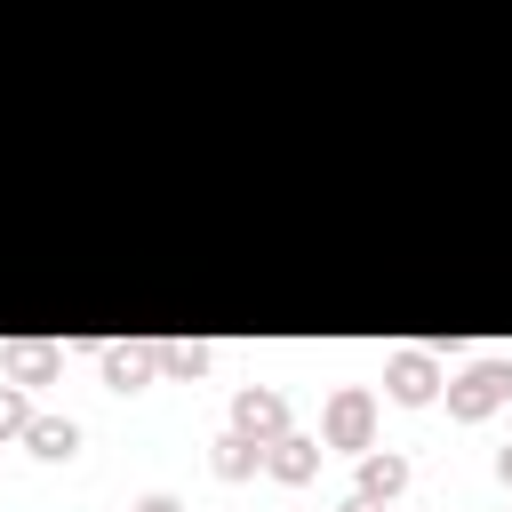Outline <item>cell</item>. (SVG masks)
Instances as JSON below:
<instances>
[{
  "label": "cell",
  "mask_w": 512,
  "mask_h": 512,
  "mask_svg": "<svg viewBox=\"0 0 512 512\" xmlns=\"http://www.w3.org/2000/svg\"><path fill=\"white\" fill-rule=\"evenodd\" d=\"M136 512H184V504H176V496H144Z\"/></svg>",
  "instance_id": "13"
},
{
  "label": "cell",
  "mask_w": 512,
  "mask_h": 512,
  "mask_svg": "<svg viewBox=\"0 0 512 512\" xmlns=\"http://www.w3.org/2000/svg\"><path fill=\"white\" fill-rule=\"evenodd\" d=\"M24 440H32V456L64 464V456L80 448V424H72V416H32V432H24Z\"/></svg>",
  "instance_id": "9"
},
{
  "label": "cell",
  "mask_w": 512,
  "mask_h": 512,
  "mask_svg": "<svg viewBox=\"0 0 512 512\" xmlns=\"http://www.w3.org/2000/svg\"><path fill=\"white\" fill-rule=\"evenodd\" d=\"M336 512H384V504H376V496H344Z\"/></svg>",
  "instance_id": "14"
},
{
  "label": "cell",
  "mask_w": 512,
  "mask_h": 512,
  "mask_svg": "<svg viewBox=\"0 0 512 512\" xmlns=\"http://www.w3.org/2000/svg\"><path fill=\"white\" fill-rule=\"evenodd\" d=\"M320 440L328 448H376V392L368 384H344V392H328V408H320Z\"/></svg>",
  "instance_id": "1"
},
{
  "label": "cell",
  "mask_w": 512,
  "mask_h": 512,
  "mask_svg": "<svg viewBox=\"0 0 512 512\" xmlns=\"http://www.w3.org/2000/svg\"><path fill=\"white\" fill-rule=\"evenodd\" d=\"M384 392H392L400 408H424V400L440 392V368H432V352H392V360H384Z\"/></svg>",
  "instance_id": "4"
},
{
  "label": "cell",
  "mask_w": 512,
  "mask_h": 512,
  "mask_svg": "<svg viewBox=\"0 0 512 512\" xmlns=\"http://www.w3.org/2000/svg\"><path fill=\"white\" fill-rule=\"evenodd\" d=\"M232 424H240L248 440H264V448H272V440L288 432V400H280L272 384H240V392H232Z\"/></svg>",
  "instance_id": "3"
},
{
  "label": "cell",
  "mask_w": 512,
  "mask_h": 512,
  "mask_svg": "<svg viewBox=\"0 0 512 512\" xmlns=\"http://www.w3.org/2000/svg\"><path fill=\"white\" fill-rule=\"evenodd\" d=\"M56 360H64L56 344H8V368H16V384H48V376H56Z\"/></svg>",
  "instance_id": "10"
},
{
  "label": "cell",
  "mask_w": 512,
  "mask_h": 512,
  "mask_svg": "<svg viewBox=\"0 0 512 512\" xmlns=\"http://www.w3.org/2000/svg\"><path fill=\"white\" fill-rule=\"evenodd\" d=\"M32 432V400H24V384H0V440H24Z\"/></svg>",
  "instance_id": "11"
},
{
  "label": "cell",
  "mask_w": 512,
  "mask_h": 512,
  "mask_svg": "<svg viewBox=\"0 0 512 512\" xmlns=\"http://www.w3.org/2000/svg\"><path fill=\"white\" fill-rule=\"evenodd\" d=\"M496 480H504V488H512V448H496Z\"/></svg>",
  "instance_id": "15"
},
{
  "label": "cell",
  "mask_w": 512,
  "mask_h": 512,
  "mask_svg": "<svg viewBox=\"0 0 512 512\" xmlns=\"http://www.w3.org/2000/svg\"><path fill=\"white\" fill-rule=\"evenodd\" d=\"M208 464H216V480H248V472L264 464V440H248V432L232 424V432H224V440L208 448Z\"/></svg>",
  "instance_id": "8"
},
{
  "label": "cell",
  "mask_w": 512,
  "mask_h": 512,
  "mask_svg": "<svg viewBox=\"0 0 512 512\" xmlns=\"http://www.w3.org/2000/svg\"><path fill=\"white\" fill-rule=\"evenodd\" d=\"M400 488H408V456H392V448H368V456H360V496L392 504Z\"/></svg>",
  "instance_id": "7"
},
{
  "label": "cell",
  "mask_w": 512,
  "mask_h": 512,
  "mask_svg": "<svg viewBox=\"0 0 512 512\" xmlns=\"http://www.w3.org/2000/svg\"><path fill=\"white\" fill-rule=\"evenodd\" d=\"M512 400V360H472L456 384H448V416L456 424H480V416H496Z\"/></svg>",
  "instance_id": "2"
},
{
  "label": "cell",
  "mask_w": 512,
  "mask_h": 512,
  "mask_svg": "<svg viewBox=\"0 0 512 512\" xmlns=\"http://www.w3.org/2000/svg\"><path fill=\"white\" fill-rule=\"evenodd\" d=\"M152 368H160L152 344H104V384H112V392H144Z\"/></svg>",
  "instance_id": "6"
},
{
  "label": "cell",
  "mask_w": 512,
  "mask_h": 512,
  "mask_svg": "<svg viewBox=\"0 0 512 512\" xmlns=\"http://www.w3.org/2000/svg\"><path fill=\"white\" fill-rule=\"evenodd\" d=\"M264 472H272V480H288V488H304V480L320 472V440H304V432H280V440L264 448Z\"/></svg>",
  "instance_id": "5"
},
{
  "label": "cell",
  "mask_w": 512,
  "mask_h": 512,
  "mask_svg": "<svg viewBox=\"0 0 512 512\" xmlns=\"http://www.w3.org/2000/svg\"><path fill=\"white\" fill-rule=\"evenodd\" d=\"M168 376H208V344H152Z\"/></svg>",
  "instance_id": "12"
}]
</instances>
